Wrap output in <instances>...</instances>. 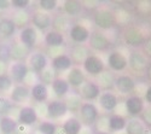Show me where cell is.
Wrapping results in <instances>:
<instances>
[{
  "instance_id": "obj_1",
  "label": "cell",
  "mask_w": 151,
  "mask_h": 134,
  "mask_svg": "<svg viewBox=\"0 0 151 134\" xmlns=\"http://www.w3.org/2000/svg\"><path fill=\"white\" fill-rule=\"evenodd\" d=\"M93 24L96 26L97 30L105 32L110 30L115 27L116 21H115V15L114 11H111L106 6H99L93 14Z\"/></svg>"
},
{
  "instance_id": "obj_2",
  "label": "cell",
  "mask_w": 151,
  "mask_h": 134,
  "mask_svg": "<svg viewBox=\"0 0 151 134\" xmlns=\"http://www.w3.org/2000/svg\"><path fill=\"white\" fill-rule=\"evenodd\" d=\"M78 114L81 123L86 127H94L100 116L98 105H96L92 102H83Z\"/></svg>"
},
{
  "instance_id": "obj_3",
  "label": "cell",
  "mask_w": 151,
  "mask_h": 134,
  "mask_svg": "<svg viewBox=\"0 0 151 134\" xmlns=\"http://www.w3.org/2000/svg\"><path fill=\"white\" fill-rule=\"evenodd\" d=\"M122 40L128 47H132L133 50H139V47H142L145 42L146 36L140 28L127 27L122 33Z\"/></svg>"
},
{
  "instance_id": "obj_4",
  "label": "cell",
  "mask_w": 151,
  "mask_h": 134,
  "mask_svg": "<svg viewBox=\"0 0 151 134\" xmlns=\"http://www.w3.org/2000/svg\"><path fill=\"white\" fill-rule=\"evenodd\" d=\"M81 69L83 70V72L86 75H88L91 77H97L98 75H100L102 72L106 69L104 60L97 54L91 53L90 56H87V58L82 62L81 64Z\"/></svg>"
},
{
  "instance_id": "obj_5",
  "label": "cell",
  "mask_w": 151,
  "mask_h": 134,
  "mask_svg": "<svg viewBox=\"0 0 151 134\" xmlns=\"http://www.w3.org/2000/svg\"><path fill=\"white\" fill-rule=\"evenodd\" d=\"M26 63L32 74H36V75H39L47 67H50V62L46 53L40 50L32 51L29 57L26 60Z\"/></svg>"
},
{
  "instance_id": "obj_6",
  "label": "cell",
  "mask_w": 151,
  "mask_h": 134,
  "mask_svg": "<svg viewBox=\"0 0 151 134\" xmlns=\"http://www.w3.org/2000/svg\"><path fill=\"white\" fill-rule=\"evenodd\" d=\"M87 47L94 52H106L111 47V40L104 32L93 30L91 32Z\"/></svg>"
},
{
  "instance_id": "obj_7",
  "label": "cell",
  "mask_w": 151,
  "mask_h": 134,
  "mask_svg": "<svg viewBox=\"0 0 151 134\" xmlns=\"http://www.w3.org/2000/svg\"><path fill=\"white\" fill-rule=\"evenodd\" d=\"M128 59V67L129 69L135 72V74H145L149 68V58L142 52V50H132Z\"/></svg>"
},
{
  "instance_id": "obj_8",
  "label": "cell",
  "mask_w": 151,
  "mask_h": 134,
  "mask_svg": "<svg viewBox=\"0 0 151 134\" xmlns=\"http://www.w3.org/2000/svg\"><path fill=\"white\" fill-rule=\"evenodd\" d=\"M7 74L15 85L26 83L28 76L30 75V70L26 62H11L7 68Z\"/></svg>"
},
{
  "instance_id": "obj_9",
  "label": "cell",
  "mask_w": 151,
  "mask_h": 134,
  "mask_svg": "<svg viewBox=\"0 0 151 134\" xmlns=\"http://www.w3.org/2000/svg\"><path fill=\"white\" fill-rule=\"evenodd\" d=\"M106 65L111 72H123L128 68L127 56L119 50H112L108 53Z\"/></svg>"
},
{
  "instance_id": "obj_10",
  "label": "cell",
  "mask_w": 151,
  "mask_h": 134,
  "mask_svg": "<svg viewBox=\"0 0 151 134\" xmlns=\"http://www.w3.org/2000/svg\"><path fill=\"white\" fill-rule=\"evenodd\" d=\"M91 30L82 23H73L68 30L69 40L75 45H86L88 42Z\"/></svg>"
},
{
  "instance_id": "obj_11",
  "label": "cell",
  "mask_w": 151,
  "mask_h": 134,
  "mask_svg": "<svg viewBox=\"0 0 151 134\" xmlns=\"http://www.w3.org/2000/svg\"><path fill=\"white\" fill-rule=\"evenodd\" d=\"M114 88L123 95H131L137 90V81L133 76L127 74H119L115 76L114 81Z\"/></svg>"
},
{
  "instance_id": "obj_12",
  "label": "cell",
  "mask_w": 151,
  "mask_h": 134,
  "mask_svg": "<svg viewBox=\"0 0 151 134\" xmlns=\"http://www.w3.org/2000/svg\"><path fill=\"white\" fill-rule=\"evenodd\" d=\"M39 121V114L37 110L32 105H22L18 110L17 115V123L18 126L32 127L35 126Z\"/></svg>"
},
{
  "instance_id": "obj_13",
  "label": "cell",
  "mask_w": 151,
  "mask_h": 134,
  "mask_svg": "<svg viewBox=\"0 0 151 134\" xmlns=\"http://www.w3.org/2000/svg\"><path fill=\"white\" fill-rule=\"evenodd\" d=\"M30 26H33L37 32L46 33L52 29V16L47 12L35 10L30 15Z\"/></svg>"
},
{
  "instance_id": "obj_14",
  "label": "cell",
  "mask_w": 151,
  "mask_h": 134,
  "mask_svg": "<svg viewBox=\"0 0 151 134\" xmlns=\"http://www.w3.org/2000/svg\"><path fill=\"white\" fill-rule=\"evenodd\" d=\"M145 107V102L139 94H131L124 99V109L129 117H139Z\"/></svg>"
},
{
  "instance_id": "obj_15",
  "label": "cell",
  "mask_w": 151,
  "mask_h": 134,
  "mask_svg": "<svg viewBox=\"0 0 151 134\" xmlns=\"http://www.w3.org/2000/svg\"><path fill=\"white\" fill-rule=\"evenodd\" d=\"M68 114L67 105L63 99H52L46 103V116L50 121H56Z\"/></svg>"
},
{
  "instance_id": "obj_16",
  "label": "cell",
  "mask_w": 151,
  "mask_h": 134,
  "mask_svg": "<svg viewBox=\"0 0 151 134\" xmlns=\"http://www.w3.org/2000/svg\"><path fill=\"white\" fill-rule=\"evenodd\" d=\"M98 107L104 113H114L119 106V97L114 91H102L99 98L97 99Z\"/></svg>"
},
{
  "instance_id": "obj_17",
  "label": "cell",
  "mask_w": 151,
  "mask_h": 134,
  "mask_svg": "<svg viewBox=\"0 0 151 134\" xmlns=\"http://www.w3.org/2000/svg\"><path fill=\"white\" fill-rule=\"evenodd\" d=\"M37 39H39V33L30 24L27 27L21 28L18 32V42L30 51H33V48L36 46Z\"/></svg>"
},
{
  "instance_id": "obj_18",
  "label": "cell",
  "mask_w": 151,
  "mask_h": 134,
  "mask_svg": "<svg viewBox=\"0 0 151 134\" xmlns=\"http://www.w3.org/2000/svg\"><path fill=\"white\" fill-rule=\"evenodd\" d=\"M9 99L15 105H23L30 99V86L26 83L14 85L9 92Z\"/></svg>"
},
{
  "instance_id": "obj_19",
  "label": "cell",
  "mask_w": 151,
  "mask_h": 134,
  "mask_svg": "<svg viewBox=\"0 0 151 134\" xmlns=\"http://www.w3.org/2000/svg\"><path fill=\"white\" fill-rule=\"evenodd\" d=\"M102 90L94 80H86L85 83L79 88V95L83 102H94L99 98Z\"/></svg>"
},
{
  "instance_id": "obj_20",
  "label": "cell",
  "mask_w": 151,
  "mask_h": 134,
  "mask_svg": "<svg viewBox=\"0 0 151 134\" xmlns=\"http://www.w3.org/2000/svg\"><path fill=\"white\" fill-rule=\"evenodd\" d=\"M50 67H51L55 72H68L73 67H74V62L71 57L69 56V53L64 52L60 53L53 58H51V63H50Z\"/></svg>"
},
{
  "instance_id": "obj_21",
  "label": "cell",
  "mask_w": 151,
  "mask_h": 134,
  "mask_svg": "<svg viewBox=\"0 0 151 134\" xmlns=\"http://www.w3.org/2000/svg\"><path fill=\"white\" fill-rule=\"evenodd\" d=\"M50 98V90L48 86L41 83V82H35L30 86V99L34 100L37 104H44L47 103Z\"/></svg>"
},
{
  "instance_id": "obj_22",
  "label": "cell",
  "mask_w": 151,
  "mask_h": 134,
  "mask_svg": "<svg viewBox=\"0 0 151 134\" xmlns=\"http://www.w3.org/2000/svg\"><path fill=\"white\" fill-rule=\"evenodd\" d=\"M65 80L68 81L70 88L74 90H79L82 85L85 83L86 79V74L83 72V70L81 69V67L78 65H74L68 72H67V77Z\"/></svg>"
},
{
  "instance_id": "obj_23",
  "label": "cell",
  "mask_w": 151,
  "mask_h": 134,
  "mask_svg": "<svg viewBox=\"0 0 151 134\" xmlns=\"http://www.w3.org/2000/svg\"><path fill=\"white\" fill-rule=\"evenodd\" d=\"M17 27L11 17L0 16V39L7 41L16 35Z\"/></svg>"
},
{
  "instance_id": "obj_24",
  "label": "cell",
  "mask_w": 151,
  "mask_h": 134,
  "mask_svg": "<svg viewBox=\"0 0 151 134\" xmlns=\"http://www.w3.org/2000/svg\"><path fill=\"white\" fill-rule=\"evenodd\" d=\"M44 44L48 48H57L65 46V34L57 32L55 29H50L44 34Z\"/></svg>"
},
{
  "instance_id": "obj_25",
  "label": "cell",
  "mask_w": 151,
  "mask_h": 134,
  "mask_svg": "<svg viewBox=\"0 0 151 134\" xmlns=\"http://www.w3.org/2000/svg\"><path fill=\"white\" fill-rule=\"evenodd\" d=\"M51 88L53 94L57 97V99H64L70 93V90H71L68 81L62 76H57L53 80V82L51 83Z\"/></svg>"
},
{
  "instance_id": "obj_26",
  "label": "cell",
  "mask_w": 151,
  "mask_h": 134,
  "mask_svg": "<svg viewBox=\"0 0 151 134\" xmlns=\"http://www.w3.org/2000/svg\"><path fill=\"white\" fill-rule=\"evenodd\" d=\"M126 125H127V117L121 114L112 113L108 116V132L110 133H117L124 130Z\"/></svg>"
},
{
  "instance_id": "obj_27",
  "label": "cell",
  "mask_w": 151,
  "mask_h": 134,
  "mask_svg": "<svg viewBox=\"0 0 151 134\" xmlns=\"http://www.w3.org/2000/svg\"><path fill=\"white\" fill-rule=\"evenodd\" d=\"M63 14H65L68 17H78L82 10H83V3L79 0H64L62 3Z\"/></svg>"
},
{
  "instance_id": "obj_28",
  "label": "cell",
  "mask_w": 151,
  "mask_h": 134,
  "mask_svg": "<svg viewBox=\"0 0 151 134\" xmlns=\"http://www.w3.org/2000/svg\"><path fill=\"white\" fill-rule=\"evenodd\" d=\"M71 18L68 17L65 14H57L56 16H52V29L60 32L64 34L65 32H68L71 27Z\"/></svg>"
},
{
  "instance_id": "obj_29",
  "label": "cell",
  "mask_w": 151,
  "mask_h": 134,
  "mask_svg": "<svg viewBox=\"0 0 151 134\" xmlns=\"http://www.w3.org/2000/svg\"><path fill=\"white\" fill-rule=\"evenodd\" d=\"M82 127H83V125L81 123V121L76 116L68 117L60 126L63 134H79L81 132Z\"/></svg>"
},
{
  "instance_id": "obj_30",
  "label": "cell",
  "mask_w": 151,
  "mask_h": 134,
  "mask_svg": "<svg viewBox=\"0 0 151 134\" xmlns=\"http://www.w3.org/2000/svg\"><path fill=\"white\" fill-rule=\"evenodd\" d=\"M30 52V50L19 42L11 44V62H26Z\"/></svg>"
},
{
  "instance_id": "obj_31",
  "label": "cell",
  "mask_w": 151,
  "mask_h": 134,
  "mask_svg": "<svg viewBox=\"0 0 151 134\" xmlns=\"http://www.w3.org/2000/svg\"><path fill=\"white\" fill-rule=\"evenodd\" d=\"M97 82V85L100 87L102 91H112L114 88V81H115V76L110 70H104L102 74L98 75L94 80Z\"/></svg>"
},
{
  "instance_id": "obj_32",
  "label": "cell",
  "mask_w": 151,
  "mask_h": 134,
  "mask_svg": "<svg viewBox=\"0 0 151 134\" xmlns=\"http://www.w3.org/2000/svg\"><path fill=\"white\" fill-rule=\"evenodd\" d=\"M124 132L126 134H145L147 132V128L139 117H129L127 118V125H126Z\"/></svg>"
},
{
  "instance_id": "obj_33",
  "label": "cell",
  "mask_w": 151,
  "mask_h": 134,
  "mask_svg": "<svg viewBox=\"0 0 151 134\" xmlns=\"http://www.w3.org/2000/svg\"><path fill=\"white\" fill-rule=\"evenodd\" d=\"M90 48L87 47L86 45H74L71 47V51L69 53V56L71 57L74 64L75 63H81L87 58V56H90Z\"/></svg>"
},
{
  "instance_id": "obj_34",
  "label": "cell",
  "mask_w": 151,
  "mask_h": 134,
  "mask_svg": "<svg viewBox=\"0 0 151 134\" xmlns=\"http://www.w3.org/2000/svg\"><path fill=\"white\" fill-rule=\"evenodd\" d=\"M18 128L17 120L11 116L0 117V134H16Z\"/></svg>"
},
{
  "instance_id": "obj_35",
  "label": "cell",
  "mask_w": 151,
  "mask_h": 134,
  "mask_svg": "<svg viewBox=\"0 0 151 134\" xmlns=\"http://www.w3.org/2000/svg\"><path fill=\"white\" fill-rule=\"evenodd\" d=\"M64 103L67 105V109H68V113H71V114H75V113H79L80 107L83 103V100L81 99V97L79 95V93H71V94H68L64 99Z\"/></svg>"
},
{
  "instance_id": "obj_36",
  "label": "cell",
  "mask_w": 151,
  "mask_h": 134,
  "mask_svg": "<svg viewBox=\"0 0 151 134\" xmlns=\"http://www.w3.org/2000/svg\"><path fill=\"white\" fill-rule=\"evenodd\" d=\"M11 18L17 28H23L30 24V14H28L27 11H15Z\"/></svg>"
},
{
  "instance_id": "obj_37",
  "label": "cell",
  "mask_w": 151,
  "mask_h": 134,
  "mask_svg": "<svg viewBox=\"0 0 151 134\" xmlns=\"http://www.w3.org/2000/svg\"><path fill=\"white\" fill-rule=\"evenodd\" d=\"M36 130L39 134H57L58 132V126L53 121L50 120H44L41 122L37 123Z\"/></svg>"
},
{
  "instance_id": "obj_38",
  "label": "cell",
  "mask_w": 151,
  "mask_h": 134,
  "mask_svg": "<svg viewBox=\"0 0 151 134\" xmlns=\"http://www.w3.org/2000/svg\"><path fill=\"white\" fill-rule=\"evenodd\" d=\"M0 63H11V44L7 41H0Z\"/></svg>"
},
{
  "instance_id": "obj_39",
  "label": "cell",
  "mask_w": 151,
  "mask_h": 134,
  "mask_svg": "<svg viewBox=\"0 0 151 134\" xmlns=\"http://www.w3.org/2000/svg\"><path fill=\"white\" fill-rule=\"evenodd\" d=\"M37 77H39V82L46 85V86H51V83L53 82V80L57 77L56 76V72L55 70L51 68V67H47L42 72H40L39 75H37Z\"/></svg>"
},
{
  "instance_id": "obj_40",
  "label": "cell",
  "mask_w": 151,
  "mask_h": 134,
  "mask_svg": "<svg viewBox=\"0 0 151 134\" xmlns=\"http://www.w3.org/2000/svg\"><path fill=\"white\" fill-rule=\"evenodd\" d=\"M14 107L15 104L9 99V97H0V117L10 116Z\"/></svg>"
},
{
  "instance_id": "obj_41",
  "label": "cell",
  "mask_w": 151,
  "mask_h": 134,
  "mask_svg": "<svg viewBox=\"0 0 151 134\" xmlns=\"http://www.w3.org/2000/svg\"><path fill=\"white\" fill-rule=\"evenodd\" d=\"M58 9V1L57 0H39L37 1V10L42 12H55Z\"/></svg>"
},
{
  "instance_id": "obj_42",
  "label": "cell",
  "mask_w": 151,
  "mask_h": 134,
  "mask_svg": "<svg viewBox=\"0 0 151 134\" xmlns=\"http://www.w3.org/2000/svg\"><path fill=\"white\" fill-rule=\"evenodd\" d=\"M14 81L11 80L10 75L7 72L0 74V93H7L11 91V88L14 87Z\"/></svg>"
},
{
  "instance_id": "obj_43",
  "label": "cell",
  "mask_w": 151,
  "mask_h": 134,
  "mask_svg": "<svg viewBox=\"0 0 151 134\" xmlns=\"http://www.w3.org/2000/svg\"><path fill=\"white\" fill-rule=\"evenodd\" d=\"M114 15H115V21L119 24H128V22L131 21L129 12L124 9H120L117 11H115Z\"/></svg>"
},
{
  "instance_id": "obj_44",
  "label": "cell",
  "mask_w": 151,
  "mask_h": 134,
  "mask_svg": "<svg viewBox=\"0 0 151 134\" xmlns=\"http://www.w3.org/2000/svg\"><path fill=\"white\" fill-rule=\"evenodd\" d=\"M10 4L11 9H14L15 11H27L30 6L29 0H11Z\"/></svg>"
},
{
  "instance_id": "obj_45",
  "label": "cell",
  "mask_w": 151,
  "mask_h": 134,
  "mask_svg": "<svg viewBox=\"0 0 151 134\" xmlns=\"http://www.w3.org/2000/svg\"><path fill=\"white\" fill-rule=\"evenodd\" d=\"M139 118L142 120V122L145 125L146 128H151V106L145 105V107H144L142 115L139 116Z\"/></svg>"
},
{
  "instance_id": "obj_46",
  "label": "cell",
  "mask_w": 151,
  "mask_h": 134,
  "mask_svg": "<svg viewBox=\"0 0 151 134\" xmlns=\"http://www.w3.org/2000/svg\"><path fill=\"white\" fill-rule=\"evenodd\" d=\"M142 52H143L149 59H151V36H150V38H146L145 42L143 44V46H142Z\"/></svg>"
},
{
  "instance_id": "obj_47",
  "label": "cell",
  "mask_w": 151,
  "mask_h": 134,
  "mask_svg": "<svg viewBox=\"0 0 151 134\" xmlns=\"http://www.w3.org/2000/svg\"><path fill=\"white\" fill-rule=\"evenodd\" d=\"M143 99H144L145 104H147L149 106H151V85H147V86L145 87Z\"/></svg>"
},
{
  "instance_id": "obj_48",
  "label": "cell",
  "mask_w": 151,
  "mask_h": 134,
  "mask_svg": "<svg viewBox=\"0 0 151 134\" xmlns=\"http://www.w3.org/2000/svg\"><path fill=\"white\" fill-rule=\"evenodd\" d=\"M11 9V4L9 0H0V12H5Z\"/></svg>"
},
{
  "instance_id": "obj_49",
  "label": "cell",
  "mask_w": 151,
  "mask_h": 134,
  "mask_svg": "<svg viewBox=\"0 0 151 134\" xmlns=\"http://www.w3.org/2000/svg\"><path fill=\"white\" fill-rule=\"evenodd\" d=\"M79 134H94V130L92 129V127H86V126H83L82 129H81V132H80Z\"/></svg>"
},
{
  "instance_id": "obj_50",
  "label": "cell",
  "mask_w": 151,
  "mask_h": 134,
  "mask_svg": "<svg viewBox=\"0 0 151 134\" xmlns=\"http://www.w3.org/2000/svg\"><path fill=\"white\" fill-rule=\"evenodd\" d=\"M7 68H9V65H7V64L0 63V74H4V72H7Z\"/></svg>"
},
{
  "instance_id": "obj_51",
  "label": "cell",
  "mask_w": 151,
  "mask_h": 134,
  "mask_svg": "<svg viewBox=\"0 0 151 134\" xmlns=\"http://www.w3.org/2000/svg\"><path fill=\"white\" fill-rule=\"evenodd\" d=\"M144 7H145V11H146V12H147V11H149V10H151V4H149V5H147V6H144ZM138 10H139V11H140V12H143V6H142V5H140V4H138Z\"/></svg>"
},
{
  "instance_id": "obj_52",
  "label": "cell",
  "mask_w": 151,
  "mask_h": 134,
  "mask_svg": "<svg viewBox=\"0 0 151 134\" xmlns=\"http://www.w3.org/2000/svg\"><path fill=\"white\" fill-rule=\"evenodd\" d=\"M146 76H147V79H149V81H151V63L149 64V68H147V70H146Z\"/></svg>"
},
{
  "instance_id": "obj_53",
  "label": "cell",
  "mask_w": 151,
  "mask_h": 134,
  "mask_svg": "<svg viewBox=\"0 0 151 134\" xmlns=\"http://www.w3.org/2000/svg\"><path fill=\"white\" fill-rule=\"evenodd\" d=\"M94 134H110V133H109V132H97V130H96Z\"/></svg>"
},
{
  "instance_id": "obj_54",
  "label": "cell",
  "mask_w": 151,
  "mask_h": 134,
  "mask_svg": "<svg viewBox=\"0 0 151 134\" xmlns=\"http://www.w3.org/2000/svg\"><path fill=\"white\" fill-rule=\"evenodd\" d=\"M145 134H151V133H149V132H146V133H145Z\"/></svg>"
},
{
  "instance_id": "obj_55",
  "label": "cell",
  "mask_w": 151,
  "mask_h": 134,
  "mask_svg": "<svg viewBox=\"0 0 151 134\" xmlns=\"http://www.w3.org/2000/svg\"><path fill=\"white\" fill-rule=\"evenodd\" d=\"M30 134H37V133H30Z\"/></svg>"
}]
</instances>
